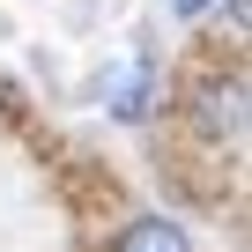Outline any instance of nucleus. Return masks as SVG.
<instances>
[{
  "instance_id": "20e7f679",
  "label": "nucleus",
  "mask_w": 252,
  "mask_h": 252,
  "mask_svg": "<svg viewBox=\"0 0 252 252\" xmlns=\"http://www.w3.org/2000/svg\"><path fill=\"white\" fill-rule=\"evenodd\" d=\"M208 8H222V0H171V15H178V23H200Z\"/></svg>"
},
{
  "instance_id": "f03ea898",
  "label": "nucleus",
  "mask_w": 252,
  "mask_h": 252,
  "mask_svg": "<svg viewBox=\"0 0 252 252\" xmlns=\"http://www.w3.org/2000/svg\"><path fill=\"white\" fill-rule=\"evenodd\" d=\"M193 134L200 141H237L245 134V82L237 74H208L193 89Z\"/></svg>"
},
{
  "instance_id": "7ed1b4c3",
  "label": "nucleus",
  "mask_w": 252,
  "mask_h": 252,
  "mask_svg": "<svg viewBox=\"0 0 252 252\" xmlns=\"http://www.w3.org/2000/svg\"><path fill=\"white\" fill-rule=\"evenodd\" d=\"M104 252H193V230L178 215H134V222H119Z\"/></svg>"
},
{
  "instance_id": "f257e3e1",
  "label": "nucleus",
  "mask_w": 252,
  "mask_h": 252,
  "mask_svg": "<svg viewBox=\"0 0 252 252\" xmlns=\"http://www.w3.org/2000/svg\"><path fill=\"white\" fill-rule=\"evenodd\" d=\"M156 96H163V82H156V60H149V52H126V60L111 67V82H104V111H111L119 126H141V119L156 111Z\"/></svg>"
}]
</instances>
